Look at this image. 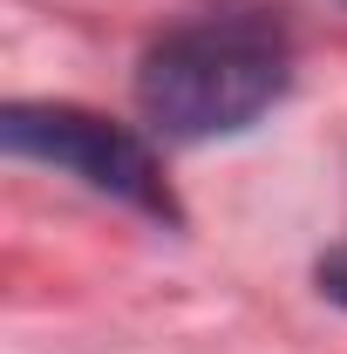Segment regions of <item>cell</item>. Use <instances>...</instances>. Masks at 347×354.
Listing matches in <instances>:
<instances>
[{
  "instance_id": "6da1fadb",
  "label": "cell",
  "mask_w": 347,
  "mask_h": 354,
  "mask_svg": "<svg viewBox=\"0 0 347 354\" xmlns=\"http://www.w3.org/2000/svg\"><path fill=\"white\" fill-rule=\"evenodd\" d=\"M293 75V48L286 35L259 14H212L191 21L143 55L136 68V109L150 116V130L177 143H205L259 123L265 109L286 95Z\"/></svg>"
},
{
  "instance_id": "3957f363",
  "label": "cell",
  "mask_w": 347,
  "mask_h": 354,
  "mask_svg": "<svg viewBox=\"0 0 347 354\" xmlns=\"http://www.w3.org/2000/svg\"><path fill=\"white\" fill-rule=\"evenodd\" d=\"M320 293H327V300H341V307H347V245H341V252H327V259H320Z\"/></svg>"
},
{
  "instance_id": "7a4b0ae2",
  "label": "cell",
  "mask_w": 347,
  "mask_h": 354,
  "mask_svg": "<svg viewBox=\"0 0 347 354\" xmlns=\"http://www.w3.org/2000/svg\"><path fill=\"white\" fill-rule=\"evenodd\" d=\"M0 130H7L14 157H41V164L75 171L82 184L123 198L150 218H177V198L157 171V157L130 130H116L109 116H88V109H68V102H14L0 116Z\"/></svg>"
}]
</instances>
